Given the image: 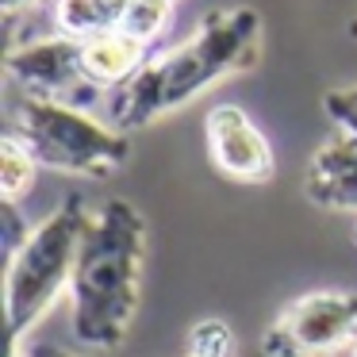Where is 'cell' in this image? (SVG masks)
<instances>
[{"label": "cell", "mask_w": 357, "mask_h": 357, "mask_svg": "<svg viewBox=\"0 0 357 357\" xmlns=\"http://www.w3.org/2000/svg\"><path fill=\"white\" fill-rule=\"evenodd\" d=\"M265 47L261 12L250 4L219 8L196 24L185 43L154 54L123 89L112 93L108 123L119 131H142L158 119L200 100L208 89L257 70Z\"/></svg>", "instance_id": "obj_1"}, {"label": "cell", "mask_w": 357, "mask_h": 357, "mask_svg": "<svg viewBox=\"0 0 357 357\" xmlns=\"http://www.w3.org/2000/svg\"><path fill=\"white\" fill-rule=\"evenodd\" d=\"M146 219L131 200H104L85 227L70 280V331L85 349L112 354L127 342L142 300Z\"/></svg>", "instance_id": "obj_2"}, {"label": "cell", "mask_w": 357, "mask_h": 357, "mask_svg": "<svg viewBox=\"0 0 357 357\" xmlns=\"http://www.w3.org/2000/svg\"><path fill=\"white\" fill-rule=\"evenodd\" d=\"M89 219H93L89 204L81 196H70L47 219H39L27 234V242L8 257V269H4L8 346H20L31 334V326L62 296H70L73 265H77V250Z\"/></svg>", "instance_id": "obj_3"}, {"label": "cell", "mask_w": 357, "mask_h": 357, "mask_svg": "<svg viewBox=\"0 0 357 357\" xmlns=\"http://www.w3.org/2000/svg\"><path fill=\"white\" fill-rule=\"evenodd\" d=\"M8 131L31 150L43 169L70 173V177L108 181L131 158L127 131L89 116L77 104H62V100L24 96L12 108Z\"/></svg>", "instance_id": "obj_4"}, {"label": "cell", "mask_w": 357, "mask_h": 357, "mask_svg": "<svg viewBox=\"0 0 357 357\" xmlns=\"http://www.w3.org/2000/svg\"><path fill=\"white\" fill-rule=\"evenodd\" d=\"M357 346V292L319 288L292 300L261 334L265 357H338Z\"/></svg>", "instance_id": "obj_5"}, {"label": "cell", "mask_w": 357, "mask_h": 357, "mask_svg": "<svg viewBox=\"0 0 357 357\" xmlns=\"http://www.w3.org/2000/svg\"><path fill=\"white\" fill-rule=\"evenodd\" d=\"M8 77L24 89V96H43V100H62V104H93L100 89L89 81L85 58H81V39L73 35H43L27 39L20 47H8L4 58Z\"/></svg>", "instance_id": "obj_6"}, {"label": "cell", "mask_w": 357, "mask_h": 357, "mask_svg": "<svg viewBox=\"0 0 357 357\" xmlns=\"http://www.w3.org/2000/svg\"><path fill=\"white\" fill-rule=\"evenodd\" d=\"M204 139H208V162L234 185H269L277 173V154L265 131L238 104H215L204 116Z\"/></svg>", "instance_id": "obj_7"}, {"label": "cell", "mask_w": 357, "mask_h": 357, "mask_svg": "<svg viewBox=\"0 0 357 357\" xmlns=\"http://www.w3.org/2000/svg\"><path fill=\"white\" fill-rule=\"evenodd\" d=\"M303 196L323 211H349L357 215V139L334 131L311 154L303 173Z\"/></svg>", "instance_id": "obj_8"}, {"label": "cell", "mask_w": 357, "mask_h": 357, "mask_svg": "<svg viewBox=\"0 0 357 357\" xmlns=\"http://www.w3.org/2000/svg\"><path fill=\"white\" fill-rule=\"evenodd\" d=\"M81 58H85V73L100 93H116L123 89L142 66L150 62V43H142L131 31H104L93 39H81Z\"/></svg>", "instance_id": "obj_9"}, {"label": "cell", "mask_w": 357, "mask_h": 357, "mask_svg": "<svg viewBox=\"0 0 357 357\" xmlns=\"http://www.w3.org/2000/svg\"><path fill=\"white\" fill-rule=\"evenodd\" d=\"M131 0H54V31L73 39H93L104 31H119Z\"/></svg>", "instance_id": "obj_10"}, {"label": "cell", "mask_w": 357, "mask_h": 357, "mask_svg": "<svg viewBox=\"0 0 357 357\" xmlns=\"http://www.w3.org/2000/svg\"><path fill=\"white\" fill-rule=\"evenodd\" d=\"M43 165L35 162V154L12 131L0 139V196H4L8 204H20L27 192H31L35 173Z\"/></svg>", "instance_id": "obj_11"}, {"label": "cell", "mask_w": 357, "mask_h": 357, "mask_svg": "<svg viewBox=\"0 0 357 357\" xmlns=\"http://www.w3.org/2000/svg\"><path fill=\"white\" fill-rule=\"evenodd\" d=\"M173 12H177V0H131L127 20H123V31L139 35L142 43L154 47V43L169 31Z\"/></svg>", "instance_id": "obj_12"}, {"label": "cell", "mask_w": 357, "mask_h": 357, "mask_svg": "<svg viewBox=\"0 0 357 357\" xmlns=\"http://www.w3.org/2000/svg\"><path fill=\"white\" fill-rule=\"evenodd\" d=\"M185 342L196 357H234V331L223 319H196Z\"/></svg>", "instance_id": "obj_13"}, {"label": "cell", "mask_w": 357, "mask_h": 357, "mask_svg": "<svg viewBox=\"0 0 357 357\" xmlns=\"http://www.w3.org/2000/svg\"><path fill=\"white\" fill-rule=\"evenodd\" d=\"M323 116L334 123V131H346L357 139V81L354 85H338L323 93Z\"/></svg>", "instance_id": "obj_14"}, {"label": "cell", "mask_w": 357, "mask_h": 357, "mask_svg": "<svg viewBox=\"0 0 357 357\" xmlns=\"http://www.w3.org/2000/svg\"><path fill=\"white\" fill-rule=\"evenodd\" d=\"M0 215H4V250H8V257H12L27 242L31 223H24V219H20V211H16V204H8V200L0 204Z\"/></svg>", "instance_id": "obj_15"}, {"label": "cell", "mask_w": 357, "mask_h": 357, "mask_svg": "<svg viewBox=\"0 0 357 357\" xmlns=\"http://www.w3.org/2000/svg\"><path fill=\"white\" fill-rule=\"evenodd\" d=\"M8 349H12V357H81L62 346H50V342H20V346H8ZM93 357H108V354H93Z\"/></svg>", "instance_id": "obj_16"}, {"label": "cell", "mask_w": 357, "mask_h": 357, "mask_svg": "<svg viewBox=\"0 0 357 357\" xmlns=\"http://www.w3.org/2000/svg\"><path fill=\"white\" fill-rule=\"evenodd\" d=\"M39 0H0V8H4V16H8V24L20 16V12H27V8H35Z\"/></svg>", "instance_id": "obj_17"}, {"label": "cell", "mask_w": 357, "mask_h": 357, "mask_svg": "<svg viewBox=\"0 0 357 357\" xmlns=\"http://www.w3.org/2000/svg\"><path fill=\"white\" fill-rule=\"evenodd\" d=\"M349 357H357V346H354V349H349Z\"/></svg>", "instance_id": "obj_18"}, {"label": "cell", "mask_w": 357, "mask_h": 357, "mask_svg": "<svg viewBox=\"0 0 357 357\" xmlns=\"http://www.w3.org/2000/svg\"><path fill=\"white\" fill-rule=\"evenodd\" d=\"M354 238H357V223H354Z\"/></svg>", "instance_id": "obj_19"}, {"label": "cell", "mask_w": 357, "mask_h": 357, "mask_svg": "<svg viewBox=\"0 0 357 357\" xmlns=\"http://www.w3.org/2000/svg\"><path fill=\"white\" fill-rule=\"evenodd\" d=\"M185 357H196V354H185Z\"/></svg>", "instance_id": "obj_20"}]
</instances>
